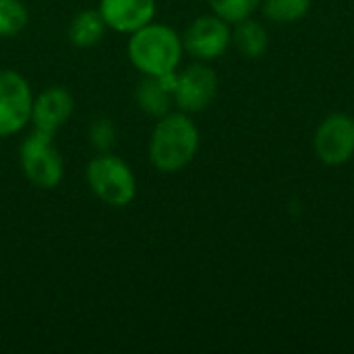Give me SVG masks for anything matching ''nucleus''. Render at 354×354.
<instances>
[{"instance_id": "9", "label": "nucleus", "mask_w": 354, "mask_h": 354, "mask_svg": "<svg viewBox=\"0 0 354 354\" xmlns=\"http://www.w3.org/2000/svg\"><path fill=\"white\" fill-rule=\"evenodd\" d=\"M100 15L118 33H135L156 17V0H100Z\"/></svg>"}, {"instance_id": "2", "label": "nucleus", "mask_w": 354, "mask_h": 354, "mask_svg": "<svg viewBox=\"0 0 354 354\" xmlns=\"http://www.w3.org/2000/svg\"><path fill=\"white\" fill-rule=\"evenodd\" d=\"M183 37L168 25L147 23L131 33L127 54L133 66L145 77L174 75L183 60Z\"/></svg>"}, {"instance_id": "11", "label": "nucleus", "mask_w": 354, "mask_h": 354, "mask_svg": "<svg viewBox=\"0 0 354 354\" xmlns=\"http://www.w3.org/2000/svg\"><path fill=\"white\" fill-rule=\"evenodd\" d=\"M176 75V73H174ZM174 75L168 77H145L135 91L139 108L156 118L166 116L174 106Z\"/></svg>"}, {"instance_id": "6", "label": "nucleus", "mask_w": 354, "mask_h": 354, "mask_svg": "<svg viewBox=\"0 0 354 354\" xmlns=\"http://www.w3.org/2000/svg\"><path fill=\"white\" fill-rule=\"evenodd\" d=\"M313 149L326 166H342L354 156V118L344 112L328 114L315 129Z\"/></svg>"}, {"instance_id": "15", "label": "nucleus", "mask_w": 354, "mask_h": 354, "mask_svg": "<svg viewBox=\"0 0 354 354\" xmlns=\"http://www.w3.org/2000/svg\"><path fill=\"white\" fill-rule=\"evenodd\" d=\"M29 21L27 8L19 0H0V35L10 37L25 29Z\"/></svg>"}, {"instance_id": "7", "label": "nucleus", "mask_w": 354, "mask_h": 354, "mask_svg": "<svg viewBox=\"0 0 354 354\" xmlns=\"http://www.w3.org/2000/svg\"><path fill=\"white\" fill-rule=\"evenodd\" d=\"M174 106L180 112L195 114L212 106L218 95V75L205 62H195L174 75Z\"/></svg>"}, {"instance_id": "12", "label": "nucleus", "mask_w": 354, "mask_h": 354, "mask_svg": "<svg viewBox=\"0 0 354 354\" xmlns=\"http://www.w3.org/2000/svg\"><path fill=\"white\" fill-rule=\"evenodd\" d=\"M232 46L245 58H261L270 48V33L259 21H255L253 17H247L234 23Z\"/></svg>"}, {"instance_id": "4", "label": "nucleus", "mask_w": 354, "mask_h": 354, "mask_svg": "<svg viewBox=\"0 0 354 354\" xmlns=\"http://www.w3.org/2000/svg\"><path fill=\"white\" fill-rule=\"evenodd\" d=\"M54 135L33 129L25 141L21 143V168L27 180L39 189H54L60 185L62 174H64V162L60 151L56 149Z\"/></svg>"}, {"instance_id": "1", "label": "nucleus", "mask_w": 354, "mask_h": 354, "mask_svg": "<svg viewBox=\"0 0 354 354\" xmlns=\"http://www.w3.org/2000/svg\"><path fill=\"white\" fill-rule=\"evenodd\" d=\"M199 151V129L187 112H168L149 139V162L160 172L187 168Z\"/></svg>"}, {"instance_id": "14", "label": "nucleus", "mask_w": 354, "mask_h": 354, "mask_svg": "<svg viewBox=\"0 0 354 354\" xmlns=\"http://www.w3.org/2000/svg\"><path fill=\"white\" fill-rule=\"evenodd\" d=\"M311 0H261L263 17L278 25L297 23L307 17Z\"/></svg>"}, {"instance_id": "3", "label": "nucleus", "mask_w": 354, "mask_h": 354, "mask_svg": "<svg viewBox=\"0 0 354 354\" xmlns=\"http://www.w3.org/2000/svg\"><path fill=\"white\" fill-rule=\"evenodd\" d=\"M85 176L91 193L108 205L124 207L137 195V180L131 166L110 151L97 153L87 164Z\"/></svg>"}, {"instance_id": "16", "label": "nucleus", "mask_w": 354, "mask_h": 354, "mask_svg": "<svg viewBox=\"0 0 354 354\" xmlns=\"http://www.w3.org/2000/svg\"><path fill=\"white\" fill-rule=\"evenodd\" d=\"M212 12L228 21L230 25L253 17V12L261 6V0H207Z\"/></svg>"}, {"instance_id": "8", "label": "nucleus", "mask_w": 354, "mask_h": 354, "mask_svg": "<svg viewBox=\"0 0 354 354\" xmlns=\"http://www.w3.org/2000/svg\"><path fill=\"white\" fill-rule=\"evenodd\" d=\"M232 46V25L218 15L197 17L183 35V48L193 58L209 62L220 58Z\"/></svg>"}, {"instance_id": "10", "label": "nucleus", "mask_w": 354, "mask_h": 354, "mask_svg": "<svg viewBox=\"0 0 354 354\" xmlns=\"http://www.w3.org/2000/svg\"><path fill=\"white\" fill-rule=\"evenodd\" d=\"M75 102L68 89L48 87L33 100L31 122L35 129L54 135L73 114Z\"/></svg>"}, {"instance_id": "17", "label": "nucleus", "mask_w": 354, "mask_h": 354, "mask_svg": "<svg viewBox=\"0 0 354 354\" xmlns=\"http://www.w3.org/2000/svg\"><path fill=\"white\" fill-rule=\"evenodd\" d=\"M89 143L97 153H106L114 147L116 143V129L112 120L108 118H97L89 127Z\"/></svg>"}, {"instance_id": "5", "label": "nucleus", "mask_w": 354, "mask_h": 354, "mask_svg": "<svg viewBox=\"0 0 354 354\" xmlns=\"http://www.w3.org/2000/svg\"><path fill=\"white\" fill-rule=\"evenodd\" d=\"M33 93L17 71H0V137H10L31 122Z\"/></svg>"}, {"instance_id": "13", "label": "nucleus", "mask_w": 354, "mask_h": 354, "mask_svg": "<svg viewBox=\"0 0 354 354\" xmlns=\"http://www.w3.org/2000/svg\"><path fill=\"white\" fill-rule=\"evenodd\" d=\"M106 29H108V25H106L104 17L100 15V10L87 8V10H81L79 15H75V19L71 21L68 39L77 48H91L104 37Z\"/></svg>"}]
</instances>
